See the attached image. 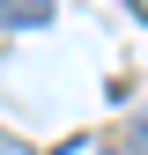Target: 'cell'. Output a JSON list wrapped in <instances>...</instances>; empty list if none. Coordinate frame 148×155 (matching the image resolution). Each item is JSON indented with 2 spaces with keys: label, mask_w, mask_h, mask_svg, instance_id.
Wrapping results in <instances>:
<instances>
[{
  "label": "cell",
  "mask_w": 148,
  "mask_h": 155,
  "mask_svg": "<svg viewBox=\"0 0 148 155\" xmlns=\"http://www.w3.org/2000/svg\"><path fill=\"white\" fill-rule=\"evenodd\" d=\"M0 155H37V148L22 140V133H0Z\"/></svg>",
  "instance_id": "7a4b0ae2"
},
{
  "label": "cell",
  "mask_w": 148,
  "mask_h": 155,
  "mask_svg": "<svg viewBox=\"0 0 148 155\" xmlns=\"http://www.w3.org/2000/svg\"><path fill=\"white\" fill-rule=\"evenodd\" d=\"M133 15H141V22H148V0H133Z\"/></svg>",
  "instance_id": "3957f363"
},
{
  "label": "cell",
  "mask_w": 148,
  "mask_h": 155,
  "mask_svg": "<svg viewBox=\"0 0 148 155\" xmlns=\"http://www.w3.org/2000/svg\"><path fill=\"white\" fill-rule=\"evenodd\" d=\"M0 22L8 30H45L52 22V0H0Z\"/></svg>",
  "instance_id": "6da1fadb"
}]
</instances>
